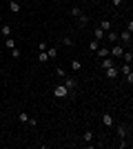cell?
I'll return each instance as SVG.
<instances>
[{"mask_svg": "<svg viewBox=\"0 0 133 149\" xmlns=\"http://www.w3.org/2000/svg\"><path fill=\"white\" fill-rule=\"evenodd\" d=\"M131 31H127V29H124V31H122V33H118V42H120L122 45V47H127V45H131Z\"/></svg>", "mask_w": 133, "mask_h": 149, "instance_id": "obj_1", "label": "cell"}, {"mask_svg": "<svg viewBox=\"0 0 133 149\" xmlns=\"http://www.w3.org/2000/svg\"><path fill=\"white\" fill-rule=\"evenodd\" d=\"M122 54H124V47H122L120 42H115L111 49H109V56L111 58H122Z\"/></svg>", "mask_w": 133, "mask_h": 149, "instance_id": "obj_2", "label": "cell"}, {"mask_svg": "<svg viewBox=\"0 0 133 149\" xmlns=\"http://www.w3.org/2000/svg\"><path fill=\"white\" fill-rule=\"evenodd\" d=\"M120 71H122V74H124V78H127V82H129V85H131V82H133V69H131V65H129V62H124Z\"/></svg>", "mask_w": 133, "mask_h": 149, "instance_id": "obj_3", "label": "cell"}, {"mask_svg": "<svg viewBox=\"0 0 133 149\" xmlns=\"http://www.w3.org/2000/svg\"><path fill=\"white\" fill-rule=\"evenodd\" d=\"M62 80H64V87L69 89V93H71V91H76V89H78V82H76V78H69V76H64Z\"/></svg>", "mask_w": 133, "mask_h": 149, "instance_id": "obj_4", "label": "cell"}, {"mask_svg": "<svg viewBox=\"0 0 133 149\" xmlns=\"http://www.w3.org/2000/svg\"><path fill=\"white\" fill-rule=\"evenodd\" d=\"M53 96H56V98H67V96H69V89L64 87V85H58V87L53 89Z\"/></svg>", "mask_w": 133, "mask_h": 149, "instance_id": "obj_5", "label": "cell"}, {"mask_svg": "<svg viewBox=\"0 0 133 149\" xmlns=\"http://www.w3.org/2000/svg\"><path fill=\"white\" fill-rule=\"evenodd\" d=\"M118 74H120V71H118V69H115L113 65H111V67H107V69H104V76H107L109 80H113V78H118Z\"/></svg>", "mask_w": 133, "mask_h": 149, "instance_id": "obj_6", "label": "cell"}, {"mask_svg": "<svg viewBox=\"0 0 133 149\" xmlns=\"http://www.w3.org/2000/svg\"><path fill=\"white\" fill-rule=\"evenodd\" d=\"M127 131H129L127 123H118V138H127Z\"/></svg>", "mask_w": 133, "mask_h": 149, "instance_id": "obj_7", "label": "cell"}, {"mask_svg": "<svg viewBox=\"0 0 133 149\" xmlns=\"http://www.w3.org/2000/svg\"><path fill=\"white\" fill-rule=\"evenodd\" d=\"M102 125H104V127H111V125H115L113 116H111V113H102Z\"/></svg>", "mask_w": 133, "mask_h": 149, "instance_id": "obj_8", "label": "cell"}, {"mask_svg": "<svg viewBox=\"0 0 133 149\" xmlns=\"http://www.w3.org/2000/svg\"><path fill=\"white\" fill-rule=\"evenodd\" d=\"M18 120H20V123H27V125H36V120H33V118H29V116H27L25 111H20Z\"/></svg>", "mask_w": 133, "mask_h": 149, "instance_id": "obj_9", "label": "cell"}, {"mask_svg": "<svg viewBox=\"0 0 133 149\" xmlns=\"http://www.w3.org/2000/svg\"><path fill=\"white\" fill-rule=\"evenodd\" d=\"M95 56L100 58V60H102V58H107V56H109V47H98V51H95Z\"/></svg>", "mask_w": 133, "mask_h": 149, "instance_id": "obj_10", "label": "cell"}, {"mask_svg": "<svg viewBox=\"0 0 133 149\" xmlns=\"http://www.w3.org/2000/svg\"><path fill=\"white\" fill-rule=\"evenodd\" d=\"M104 38H109V40H111V42H118V33H115V31L113 29H111V31H107V33H104Z\"/></svg>", "mask_w": 133, "mask_h": 149, "instance_id": "obj_11", "label": "cell"}, {"mask_svg": "<svg viewBox=\"0 0 133 149\" xmlns=\"http://www.w3.org/2000/svg\"><path fill=\"white\" fill-rule=\"evenodd\" d=\"M9 11H11V13H18V11H20V2L11 0V2H9Z\"/></svg>", "mask_w": 133, "mask_h": 149, "instance_id": "obj_12", "label": "cell"}, {"mask_svg": "<svg viewBox=\"0 0 133 149\" xmlns=\"http://www.w3.org/2000/svg\"><path fill=\"white\" fill-rule=\"evenodd\" d=\"M78 25H80V27H87V25H89V16H87V13L78 16Z\"/></svg>", "mask_w": 133, "mask_h": 149, "instance_id": "obj_13", "label": "cell"}, {"mask_svg": "<svg viewBox=\"0 0 133 149\" xmlns=\"http://www.w3.org/2000/svg\"><path fill=\"white\" fill-rule=\"evenodd\" d=\"M5 47H7L9 51L16 49V40H13V38H5Z\"/></svg>", "mask_w": 133, "mask_h": 149, "instance_id": "obj_14", "label": "cell"}, {"mask_svg": "<svg viewBox=\"0 0 133 149\" xmlns=\"http://www.w3.org/2000/svg\"><path fill=\"white\" fill-rule=\"evenodd\" d=\"M100 65H102V69H107V67H111V65H113V58H111V56H107V58H102V62H100Z\"/></svg>", "mask_w": 133, "mask_h": 149, "instance_id": "obj_15", "label": "cell"}, {"mask_svg": "<svg viewBox=\"0 0 133 149\" xmlns=\"http://www.w3.org/2000/svg\"><path fill=\"white\" fill-rule=\"evenodd\" d=\"M93 38H95V40H98V42H100V40H104V31H102L100 27H98V29L93 31Z\"/></svg>", "mask_w": 133, "mask_h": 149, "instance_id": "obj_16", "label": "cell"}, {"mask_svg": "<svg viewBox=\"0 0 133 149\" xmlns=\"http://www.w3.org/2000/svg\"><path fill=\"white\" fill-rule=\"evenodd\" d=\"M47 56H49V60L51 58H58V49L56 47H47Z\"/></svg>", "mask_w": 133, "mask_h": 149, "instance_id": "obj_17", "label": "cell"}, {"mask_svg": "<svg viewBox=\"0 0 133 149\" xmlns=\"http://www.w3.org/2000/svg\"><path fill=\"white\" fill-rule=\"evenodd\" d=\"M38 60H40V65L49 62V56H47V51H38Z\"/></svg>", "mask_w": 133, "mask_h": 149, "instance_id": "obj_18", "label": "cell"}, {"mask_svg": "<svg viewBox=\"0 0 133 149\" xmlns=\"http://www.w3.org/2000/svg\"><path fill=\"white\" fill-rule=\"evenodd\" d=\"M82 140H84V143H91V140H93V131L87 129V131H84V136H82Z\"/></svg>", "mask_w": 133, "mask_h": 149, "instance_id": "obj_19", "label": "cell"}, {"mask_svg": "<svg viewBox=\"0 0 133 149\" xmlns=\"http://www.w3.org/2000/svg\"><path fill=\"white\" fill-rule=\"evenodd\" d=\"M98 47H100V42H98V40H91V42H89V49H91V54H95V51H98Z\"/></svg>", "mask_w": 133, "mask_h": 149, "instance_id": "obj_20", "label": "cell"}, {"mask_svg": "<svg viewBox=\"0 0 133 149\" xmlns=\"http://www.w3.org/2000/svg\"><path fill=\"white\" fill-rule=\"evenodd\" d=\"M100 29L104 31V33H107V31H111V22H109V20H102V22H100Z\"/></svg>", "mask_w": 133, "mask_h": 149, "instance_id": "obj_21", "label": "cell"}, {"mask_svg": "<svg viewBox=\"0 0 133 149\" xmlns=\"http://www.w3.org/2000/svg\"><path fill=\"white\" fill-rule=\"evenodd\" d=\"M122 58H124V62H129V65H131V60H133V54H131V51H127V49H124Z\"/></svg>", "mask_w": 133, "mask_h": 149, "instance_id": "obj_22", "label": "cell"}, {"mask_svg": "<svg viewBox=\"0 0 133 149\" xmlns=\"http://www.w3.org/2000/svg\"><path fill=\"white\" fill-rule=\"evenodd\" d=\"M0 31H2V36H11V27H9V25H2Z\"/></svg>", "mask_w": 133, "mask_h": 149, "instance_id": "obj_23", "label": "cell"}, {"mask_svg": "<svg viewBox=\"0 0 133 149\" xmlns=\"http://www.w3.org/2000/svg\"><path fill=\"white\" fill-rule=\"evenodd\" d=\"M71 69H73V71H80V69H82V62H80V60H73V62H71Z\"/></svg>", "mask_w": 133, "mask_h": 149, "instance_id": "obj_24", "label": "cell"}, {"mask_svg": "<svg viewBox=\"0 0 133 149\" xmlns=\"http://www.w3.org/2000/svg\"><path fill=\"white\" fill-rule=\"evenodd\" d=\"M71 13H73V16H76V18H78V16H82V9H80V7H73V9H71Z\"/></svg>", "mask_w": 133, "mask_h": 149, "instance_id": "obj_25", "label": "cell"}, {"mask_svg": "<svg viewBox=\"0 0 133 149\" xmlns=\"http://www.w3.org/2000/svg\"><path fill=\"white\" fill-rule=\"evenodd\" d=\"M56 76H58V78H64V76H67V71H64L62 67H58V69H56Z\"/></svg>", "mask_w": 133, "mask_h": 149, "instance_id": "obj_26", "label": "cell"}, {"mask_svg": "<svg viewBox=\"0 0 133 149\" xmlns=\"http://www.w3.org/2000/svg\"><path fill=\"white\" fill-rule=\"evenodd\" d=\"M62 45H67V47H71V45H73V40H71L69 36H64V38H62Z\"/></svg>", "mask_w": 133, "mask_h": 149, "instance_id": "obj_27", "label": "cell"}, {"mask_svg": "<svg viewBox=\"0 0 133 149\" xmlns=\"http://www.w3.org/2000/svg\"><path fill=\"white\" fill-rule=\"evenodd\" d=\"M47 47H49V45H47V42H40V47H38V51H47Z\"/></svg>", "mask_w": 133, "mask_h": 149, "instance_id": "obj_28", "label": "cell"}, {"mask_svg": "<svg viewBox=\"0 0 133 149\" xmlns=\"http://www.w3.org/2000/svg\"><path fill=\"white\" fill-rule=\"evenodd\" d=\"M111 2H113L115 7H120V5H122V0H111Z\"/></svg>", "mask_w": 133, "mask_h": 149, "instance_id": "obj_29", "label": "cell"}, {"mask_svg": "<svg viewBox=\"0 0 133 149\" xmlns=\"http://www.w3.org/2000/svg\"><path fill=\"white\" fill-rule=\"evenodd\" d=\"M0 76H2V67H0Z\"/></svg>", "mask_w": 133, "mask_h": 149, "instance_id": "obj_30", "label": "cell"}]
</instances>
